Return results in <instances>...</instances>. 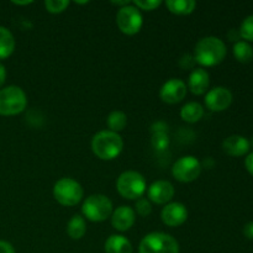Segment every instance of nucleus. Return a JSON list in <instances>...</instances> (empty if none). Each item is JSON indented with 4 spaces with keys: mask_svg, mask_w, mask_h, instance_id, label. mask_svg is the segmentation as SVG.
Listing matches in <instances>:
<instances>
[{
    "mask_svg": "<svg viewBox=\"0 0 253 253\" xmlns=\"http://www.w3.org/2000/svg\"><path fill=\"white\" fill-rule=\"evenodd\" d=\"M226 56V46L219 37L208 36L199 40L195 44L194 57L195 62L202 66L211 67L221 63Z\"/></svg>",
    "mask_w": 253,
    "mask_h": 253,
    "instance_id": "nucleus-1",
    "label": "nucleus"
},
{
    "mask_svg": "<svg viewBox=\"0 0 253 253\" xmlns=\"http://www.w3.org/2000/svg\"><path fill=\"white\" fill-rule=\"evenodd\" d=\"M124 148V141L119 133L110 130L99 131L91 140L94 155L104 161H111L118 157Z\"/></svg>",
    "mask_w": 253,
    "mask_h": 253,
    "instance_id": "nucleus-2",
    "label": "nucleus"
},
{
    "mask_svg": "<svg viewBox=\"0 0 253 253\" xmlns=\"http://www.w3.org/2000/svg\"><path fill=\"white\" fill-rule=\"evenodd\" d=\"M138 253H179V244L169 234L151 232L141 240Z\"/></svg>",
    "mask_w": 253,
    "mask_h": 253,
    "instance_id": "nucleus-3",
    "label": "nucleus"
},
{
    "mask_svg": "<svg viewBox=\"0 0 253 253\" xmlns=\"http://www.w3.org/2000/svg\"><path fill=\"white\" fill-rule=\"evenodd\" d=\"M146 179L141 173L136 170H126L121 173L116 182V189L119 194L125 199L137 200L146 192Z\"/></svg>",
    "mask_w": 253,
    "mask_h": 253,
    "instance_id": "nucleus-4",
    "label": "nucleus"
},
{
    "mask_svg": "<svg viewBox=\"0 0 253 253\" xmlns=\"http://www.w3.org/2000/svg\"><path fill=\"white\" fill-rule=\"evenodd\" d=\"M27 96L20 86L10 85L0 89V115L12 116L26 109Z\"/></svg>",
    "mask_w": 253,
    "mask_h": 253,
    "instance_id": "nucleus-5",
    "label": "nucleus"
},
{
    "mask_svg": "<svg viewBox=\"0 0 253 253\" xmlns=\"http://www.w3.org/2000/svg\"><path fill=\"white\" fill-rule=\"evenodd\" d=\"M82 211L89 221H105L114 211L113 202L104 194H93L84 200Z\"/></svg>",
    "mask_w": 253,
    "mask_h": 253,
    "instance_id": "nucleus-6",
    "label": "nucleus"
},
{
    "mask_svg": "<svg viewBox=\"0 0 253 253\" xmlns=\"http://www.w3.org/2000/svg\"><path fill=\"white\" fill-rule=\"evenodd\" d=\"M83 188L73 178H61L53 187V197L63 207H74L83 198Z\"/></svg>",
    "mask_w": 253,
    "mask_h": 253,
    "instance_id": "nucleus-7",
    "label": "nucleus"
},
{
    "mask_svg": "<svg viewBox=\"0 0 253 253\" xmlns=\"http://www.w3.org/2000/svg\"><path fill=\"white\" fill-rule=\"evenodd\" d=\"M116 24L123 34L135 35L142 27V15L135 5L128 4L119 9L116 14Z\"/></svg>",
    "mask_w": 253,
    "mask_h": 253,
    "instance_id": "nucleus-8",
    "label": "nucleus"
},
{
    "mask_svg": "<svg viewBox=\"0 0 253 253\" xmlns=\"http://www.w3.org/2000/svg\"><path fill=\"white\" fill-rule=\"evenodd\" d=\"M202 173V163L194 156H184L174 162L172 174L182 183H189L197 179Z\"/></svg>",
    "mask_w": 253,
    "mask_h": 253,
    "instance_id": "nucleus-9",
    "label": "nucleus"
},
{
    "mask_svg": "<svg viewBox=\"0 0 253 253\" xmlns=\"http://www.w3.org/2000/svg\"><path fill=\"white\" fill-rule=\"evenodd\" d=\"M232 93L225 86H215L205 95V105L211 111H224L231 105Z\"/></svg>",
    "mask_w": 253,
    "mask_h": 253,
    "instance_id": "nucleus-10",
    "label": "nucleus"
},
{
    "mask_svg": "<svg viewBox=\"0 0 253 253\" xmlns=\"http://www.w3.org/2000/svg\"><path fill=\"white\" fill-rule=\"evenodd\" d=\"M187 95V85L183 81L172 78L166 82L160 90V96L165 103L177 104Z\"/></svg>",
    "mask_w": 253,
    "mask_h": 253,
    "instance_id": "nucleus-11",
    "label": "nucleus"
},
{
    "mask_svg": "<svg viewBox=\"0 0 253 253\" xmlns=\"http://www.w3.org/2000/svg\"><path fill=\"white\" fill-rule=\"evenodd\" d=\"M163 224L170 227H177L184 224L188 219V209L182 203H169L166 205L161 212Z\"/></svg>",
    "mask_w": 253,
    "mask_h": 253,
    "instance_id": "nucleus-12",
    "label": "nucleus"
},
{
    "mask_svg": "<svg viewBox=\"0 0 253 253\" xmlns=\"http://www.w3.org/2000/svg\"><path fill=\"white\" fill-rule=\"evenodd\" d=\"M148 200L156 204H167L174 197V187L168 180H156L148 188Z\"/></svg>",
    "mask_w": 253,
    "mask_h": 253,
    "instance_id": "nucleus-13",
    "label": "nucleus"
},
{
    "mask_svg": "<svg viewBox=\"0 0 253 253\" xmlns=\"http://www.w3.org/2000/svg\"><path fill=\"white\" fill-rule=\"evenodd\" d=\"M136 220L135 210L130 207H119L111 214V224L118 231H127L133 226Z\"/></svg>",
    "mask_w": 253,
    "mask_h": 253,
    "instance_id": "nucleus-14",
    "label": "nucleus"
},
{
    "mask_svg": "<svg viewBox=\"0 0 253 253\" xmlns=\"http://www.w3.org/2000/svg\"><path fill=\"white\" fill-rule=\"evenodd\" d=\"M222 148L227 155L232 157H240L250 151V141L241 135H231L222 142Z\"/></svg>",
    "mask_w": 253,
    "mask_h": 253,
    "instance_id": "nucleus-15",
    "label": "nucleus"
},
{
    "mask_svg": "<svg viewBox=\"0 0 253 253\" xmlns=\"http://www.w3.org/2000/svg\"><path fill=\"white\" fill-rule=\"evenodd\" d=\"M210 84L209 73L204 68H194L188 79V86L195 95H202L208 90Z\"/></svg>",
    "mask_w": 253,
    "mask_h": 253,
    "instance_id": "nucleus-16",
    "label": "nucleus"
},
{
    "mask_svg": "<svg viewBox=\"0 0 253 253\" xmlns=\"http://www.w3.org/2000/svg\"><path fill=\"white\" fill-rule=\"evenodd\" d=\"M105 253H132V245L123 235H111L105 241Z\"/></svg>",
    "mask_w": 253,
    "mask_h": 253,
    "instance_id": "nucleus-17",
    "label": "nucleus"
},
{
    "mask_svg": "<svg viewBox=\"0 0 253 253\" xmlns=\"http://www.w3.org/2000/svg\"><path fill=\"white\" fill-rule=\"evenodd\" d=\"M204 115V108L202 104L197 103V101H190L187 103L180 110V116L187 123H198L200 119Z\"/></svg>",
    "mask_w": 253,
    "mask_h": 253,
    "instance_id": "nucleus-18",
    "label": "nucleus"
},
{
    "mask_svg": "<svg viewBox=\"0 0 253 253\" xmlns=\"http://www.w3.org/2000/svg\"><path fill=\"white\" fill-rule=\"evenodd\" d=\"M86 232V222L85 219L81 215H74L67 224V234L71 239L79 240L85 235Z\"/></svg>",
    "mask_w": 253,
    "mask_h": 253,
    "instance_id": "nucleus-19",
    "label": "nucleus"
},
{
    "mask_svg": "<svg viewBox=\"0 0 253 253\" xmlns=\"http://www.w3.org/2000/svg\"><path fill=\"white\" fill-rule=\"evenodd\" d=\"M15 49V39L10 30L6 27L0 26V59H5Z\"/></svg>",
    "mask_w": 253,
    "mask_h": 253,
    "instance_id": "nucleus-20",
    "label": "nucleus"
},
{
    "mask_svg": "<svg viewBox=\"0 0 253 253\" xmlns=\"http://www.w3.org/2000/svg\"><path fill=\"white\" fill-rule=\"evenodd\" d=\"M166 6L173 14L188 15L194 11L197 2L194 0H168L166 1Z\"/></svg>",
    "mask_w": 253,
    "mask_h": 253,
    "instance_id": "nucleus-21",
    "label": "nucleus"
},
{
    "mask_svg": "<svg viewBox=\"0 0 253 253\" xmlns=\"http://www.w3.org/2000/svg\"><path fill=\"white\" fill-rule=\"evenodd\" d=\"M106 124H108L109 130L119 133L125 128L126 124H127V116L123 111L114 110L109 114L108 119H106Z\"/></svg>",
    "mask_w": 253,
    "mask_h": 253,
    "instance_id": "nucleus-22",
    "label": "nucleus"
},
{
    "mask_svg": "<svg viewBox=\"0 0 253 253\" xmlns=\"http://www.w3.org/2000/svg\"><path fill=\"white\" fill-rule=\"evenodd\" d=\"M234 56L242 63H249L253 58V48L247 41H237L234 44Z\"/></svg>",
    "mask_w": 253,
    "mask_h": 253,
    "instance_id": "nucleus-23",
    "label": "nucleus"
},
{
    "mask_svg": "<svg viewBox=\"0 0 253 253\" xmlns=\"http://www.w3.org/2000/svg\"><path fill=\"white\" fill-rule=\"evenodd\" d=\"M151 143H152L153 148L157 151H165L167 150L169 146V137H168L166 131H161V132H153L152 138H151Z\"/></svg>",
    "mask_w": 253,
    "mask_h": 253,
    "instance_id": "nucleus-24",
    "label": "nucleus"
},
{
    "mask_svg": "<svg viewBox=\"0 0 253 253\" xmlns=\"http://www.w3.org/2000/svg\"><path fill=\"white\" fill-rule=\"evenodd\" d=\"M240 36L247 41H253V14L247 16L240 26Z\"/></svg>",
    "mask_w": 253,
    "mask_h": 253,
    "instance_id": "nucleus-25",
    "label": "nucleus"
},
{
    "mask_svg": "<svg viewBox=\"0 0 253 253\" xmlns=\"http://www.w3.org/2000/svg\"><path fill=\"white\" fill-rule=\"evenodd\" d=\"M68 0H46L44 1V7L51 14H59V12L64 11L68 7Z\"/></svg>",
    "mask_w": 253,
    "mask_h": 253,
    "instance_id": "nucleus-26",
    "label": "nucleus"
},
{
    "mask_svg": "<svg viewBox=\"0 0 253 253\" xmlns=\"http://www.w3.org/2000/svg\"><path fill=\"white\" fill-rule=\"evenodd\" d=\"M135 209L136 212L138 215H141V216H148L151 214V211H152V205H151L150 200L147 198L141 197L136 200Z\"/></svg>",
    "mask_w": 253,
    "mask_h": 253,
    "instance_id": "nucleus-27",
    "label": "nucleus"
},
{
    "mask_svg": "<svg viewBox=\"0 0 253 253\" xmlns=\"http://www.w3.org/2000/svg\"><path fill=\"white\" fill-rule=\"evenodd\" d=\"M161 4H162L161 0H135L132 2V5H135L138 10H146V11L157 9Z\"/></svg>",
    "mask_w": 253,
    "mask_h": 253,
    "instance_id": "nucleus-28",
    "label": "nucleus"
},
{
    "mask_svg": "<svg viewBox=\"0 0 253 253\" xmlns=\"http://www.w3.org/2000/svg\"><path fill=\"white\" fill-rule=\"evenodd\" d=\"M194 63H195L194 57L190 56V54H185V56H183L182 58L179 59V66L182 67L183 69L193 68V66H194Z\"/></svg>",
    "mask_w": 253,
    "mask_h": 253,
    "instance_id": "nucleus-29",
    "label": "nucleus"
},
{
    "mask_svg": "<svg viewBox=\"0 0 253 253\" xmlns=\"http://www.w3.org/2000/svg\"><path fill=\"white\" fill-rule=\"evenodd\" d=\"M0 253H15V250L9 242L0 241Z\"/></svg>",
    "mask_w": 253,
    "mask_h": 253,
    "instance_id": "nucleus-30",
    "label": "nucleus"
},
{
    "mask_svg": "<svg viewBox=\"0 0 253 253\" xmlns=\"http://www.w3.org/2000/svg\"><path fill=\"white\" fill-rule=\"evenodd\" d=\"M244 235L247 239L253 240V221L247 222L244 227Z\"/></svg>",
    "mask_w": 253,
    "mask_h": 253,
    "instance_id": "nucleus-31",
    "label": "nucleus"
},
{
    "mask_svg": "<svg viewBox=\"0 0 253 253\" xmlns=\"http://www.w3.org/2000/svg\"><path fill=\"white\" fill-rule=\"evenodd\" d=\"M245 166H246L247 170L253 175V152L250 153L246 157V161H245Z\"/></svg>",
    "mask_w": 253,
    "mask_h": 253,
    "instance_id": "nucleus-32",
    "label": "nucleus"
},
{
    "mask_svg": "<svg viewBox=\"0 0 253 253\" xmlns=\"http://www.w3.org/2000/svg\"><path fill=\"white\" fill-rule=\"evenodd\" d=\"M5 79H6V69L2 64H0V86L5 83Z\"/></svg>",
    "mask_w": 253,
    "mask_h": 253,
    "instance_id": "nucleus-33",
    "label": "nucleus"
},
{
    "mask_svg": "<svg viewBox=\"0 0 253 253\" xmlns=\"http://www.w3.org/2000/svg\"><path fill=\"white\" fill-rule=\"evenodd\" d=\"M240 36V32L236 31V30H230L229 32V39L231 40V41H235V40H239Z\"/></svg>",
    "mask_w": 253,
    "mask_h": 253,
    "instance_id": "nucleus-34",
    "label": "nucleus"
},
{
    "mask_svg": "<svg viewBox=\"0 0 253 253\" xmlns=\"http://www.w3.org/2000/svg\"><path fill=\"white\" fill-rule=\"evenodd\" d=\"M113 2L114 5H119V6H126V5H128L130 4V1H127V0H126V1H111Z\"/></svg>",
    "mask_w": 253,
    "mask_h": 253,
    "instance_id": "nucleus-35",
    "label": "nucleus"
},
{
    "mask_svg": "<svg viewBox=\"0 0 253 253\" xmlns=\"http://www.w3.org/2000/svg\"><path fill=\"white\" fill-rule=\"evenodd\" d=\"M31 1H14V4H17V5H26V4H30Z\"/></svg>",
    "mask_w": 253,
    "mask_h": 253,
    "instance_id": "nucleus-36",
    "label": "nucleus"
},
{
    "mask_svg": "<svg viewBox=\"0 0 253 253\" xmlns=\"http://www.w3.org/2000/svg\"><path fill=\"white\" fill-rule=\"evenodd\" d=\"M250 146H252V147H253V137H252V141H251V142H250Z\"/></svg>",
    "mask_w": 253,
    "mask_h": 253,
    "instance_id": "nucleus-37",
    "label": "nucleus"
}]
</instances>
